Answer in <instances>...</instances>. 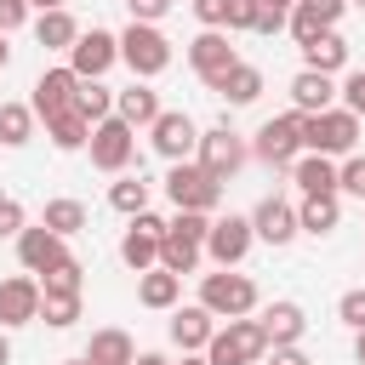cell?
<instances>
[{
	"mask_svg": "<svg viewBox=\"0 0 365 365\" xmlns=\"http://www.w3.org/2000/svg\"><path fill=\"white\" fill-rule=\"evenodd\" d=\"M34 40H40L46 51H68V46L80 40L74 11H68V6H63V11H40V17H34Z\"/></svg>",
	"mask_w": 365,
	"mask_h": 365,
	"instance_id": "obj_27",
	"label": "cell"
},
{
	"mask_svg": "<svg viewBox=\"0 0 365 365\" xmlns=\"http://www.w3.org/2000/svg\"><path fill=\"white\" fill-rule=\"evenodd\" d=\"M63 365H86V359H63Z\"/></svg>",
	"mask_w": 365,
	"mask_h": 365,
	"instance_id": "obj_57",
	"label": "cell"
},
{
	"mask_svg": "<svg viewBox=\"0 0 365 365\" xmlns=\"http://www.w3.org/2000/svg\"><path fill=\"white\" fill-rule=\"evenodd\" d=\"M160 240H165V217H154V211H137V217H131V228L120 234V262H125L131 274H148V268H160Z\"/></svg>",
	"mask_w": 365,
	"mask_h": 365,
	"instance_id": "obj_9",
	"label": "cell"
},
{
	"mask_svg": "<svg viewBox=\"0 0 365 365\" xmlns=\"http://www.w3.org/2000/svg\"><path fill=\"white\" fill-rule=\"evenodd\" d=\"M46 137H51V148H63V154H80L86 143H91V120L86 114H57V120H46Z\"/></svg>",
	"mask_w": 365,
	"mask_h": 365,
	"instance_id": "obj_29",
	"label": "cell"
},
{
	"mask_svg": "<svg viewBox=\"0 0 365 365\" xmlns=\"http://www.w3.org/2000/svg\"><path fill=\"white\" fill-rule=\"evenodd\" d=\"M257 6H274V11H291V6H302V0H257Z\"/></svg>",
	"mask_w": 365,
	"mask_h": 365,
	"instance_id": "obj_52",
	"label": "cell"
},
{
	"mask_svg": "<svg viewBox=\"0 0 365 365\" xmlns=\"http://www.w3.org/2000/svg\"><path fill=\"white\" fill-rule=\"evenodd\" d=\"M86 148H91V165H97V171L120 177V171L137 160V131H131L125 120H114V114H108V120H97V125H91V143H86Z\"/></svg>",
	"mask_w": 365,
	"mask_h": 365,
	"instance_id": "obj_8",
	"label": "cell"
},
{
	"mask_svg": "<svg viewBox=\"0 0 365 365\" xmlns=\"http://www.w3.org/2000/svg\"><path fill=\"white\" fill-rule=\"evenodd\" d=\"M285 29V11H274V6H257V17H251V34H279Z\"/></svg>",
	"mask_w": 365,
	"mask_h": 365,
	"instance_id": "obj_45",
	"label": "cell"
},
{
	"mask_svg": "<svg viewBox=\"0 0 365 365\" xmlns=\"http://www.w3.org/2000/svg\"><path fill=\"white\" fill-rule=\"evenodd\" d=\"M200 257H205V245H194V240H182V234H171V228H165V240H160V268H165V274H177V279H182V274H194V268H200Z\"/></svg>",
	"mask_w": 365,
	"mask_h": 365,
	"instance_id": "obj_30",
	"label": "cell"
},
{
	"mask_svg": "<svg viewBox=\"0 0 365 365\" xmlns=\"http://www.w3.org/2000/svg\"><path fill=\"white\" fill-rule=\"evenodd\" d=\"M336 222H342V205H336V194H302V205H297V234H314V240H325Z\"/></svg>",
	"mask_w": 365,
	"mask_h": 365,
	"instance_id": "obj_23",
	"label": "cell"
},
{
	"mask_svg": "<svg viewBox=\"0 0 365 365\" xmlns=\"http://www.w3.org/2000/svg\"><path fill=\"white\" fill-rule=\"evenodd\" d=\"M74 114H86L91 125L108 120V114H114V91H108L103 80H80V91H74Z\"/></svg>",
	"mask_w": 365,
	"mask_h": 365,
	"instance_id": "obj_33",
	"label": "cell"
},
{
	"mask_svg": "<svg viewBox=\"0 0 365 365\" xmlns=\"http://www.w3.org/2000/svg\"><path fill=\"white\" fill-rule=\"evenodd\" d=\"M29 228V217H23V205L11 200V194H0V240H17Z\"/></svg>",
	"mask_w": 365,
	"mask_h": 365,
	"instance_id": "obj_42",
	"label": "cell"
},
{
	"mask_svg": "<svg viewBox=\"0 0 365 365\" xmlns=\"http://www.w3.org/2000/svg\"><path fill=\"white\" fill-rule=\"evenodd\" d=\"M182 365H205V354H182Z\"/></svg>",
	"mask_w": 365,
	"mask_h": 365,
	"instance_id": "obj_56",
	"label": "cell"
},
{
	"mask_svg": "<svg viewBox=\"0 0 365 365\" xmlns=\"http://www.w3.org/2000/svg\"><path fill=\"white\" fill-rule=\"evenodd\" d=\"M336 319H342L348 331H365V285H354V291L336 297Z\"/></svg>",
	"mask_w": 365,
	"mask_h": 365,
	"instance_id": "obj_39",
	"label": "cell"
},
{
	"mask_svg": "<svg viewBox=\"0 0 365 365\" xmlns=\"http://www.w3.org/2000/svg\"><path fill=\"white\" fill-rule=\"evenodd\" d=\"M200 308L211 319H251L257 314V279L251 274H234V268L205 274L200 279Z\"/></svg>",
	"mask_w": 365,
	"mask_h": 365,
	"instance_id": "obj_2",
	"label": "cell"
},
{
	"mask_svg": "<svg viewBox=\"0 0 365 365\" xmlns=\"http://www.w3.org/2000/svg\"><path fill=\"white\" fill-rule=\"evenodd\" d=\"M302 154H325V160L359 154V120L342 103L325 108V114H302Z\"/></svg>",
	"mask_w": 365,
	"mask_h": 365,
	"instance_id": "obj_1",
	"label": "cell"
},
{
	"mask_svg": "<svg viewBox=\"0 0 365 365\" xmlns=\"http://www.w3.org/2000/svg\"><path fill=\"white\" fill-rule=\"evenodd\" d=\"M40 319H46L51 331H68V325L80 319V297H40Z\"/></svg>",
	"mask_w": 365,
	"mask_h": 365,
	"instance_id": "obj_37",
	"label": "cell"
},
{
	"mask_svg": "<svg viewBox=\"0 0 365 365\" xmlns=\"http://www.w3.org/2000/svg\"><path fill=\"white\" fill-rule=\"evenodd\" d=\"M285 29H291V40H297V46H308V40H319L331 23H325L314 6H291V11H285Z\"/></svg>",
	"mask_w": 365,
	"mask_h": 365,
	"instance_id": "obj_36",
	"label": "cell"
},
{
	"mask_svg": "<svg viewBox=\"0 0 365 365\" xmlns=\"http://www.w3.org/2000/svg\"><path fill=\"white\" fill-rule=\"evenodd\" d=\"M217 336V319L200 308V302H188V308H171V342L182 348V354H205V342Z\"/></svg>",
	"mask_w": 365,
	"mask_h": 365,
	"instance_id": "obj_21",
	"label": "cell"
},
{
	"mask_svg": "<svg viewBox=\"0 0 365 365\" xmlns=\"http://www.w3.org/2000/svg\"><path fill=\"white\" fill-rule=\"evenodd\" d=\"M114 63H120V40L108 29H80V40L68 46V68L80 80H103Z\"/></svg>",
	"mask_w": 365,
	"mask_h": 365,
	"instance_id": "obj_11",
	"label": "cell"
},
{
	"mask_svg": "<svg viewBox=\"0 0 365 365\" xmlns=\"http://www.w3.org/2000/svg\"><path fill=\"white\" fill-rule=\"evenodd\" d=\"M336 97H342V108H348V114L365 125V68H354V74L336 86Z\"/></svg>",
	"mask_w": 365,
	"mask_h": 365,
	"instance_id": "obj_40",
	"label": "cell"
},
{
	"mask_svg": "<svg viewBox=\"0 0 365 365\" xmlns=\"http://www.w3.org/2000/svg\"><path fill=\"white\" fill-rule=\"evenodd\" d=\"M262 359H268V365H308V354H302V348H268Z\"/></svg>",
	"mask_w": 365,
	"mask_h": 365,
	"instance_id": "obj_48",
	"label": "cell"
},
{
	"mask_svg": "<svg viewBox=\"0 0 365 365\" xmlns=\"http://www.w3.org/2000/svg\"><path fill=\"white\" fill-rule=\"evenodd\" d=\"M29 319H40V279H34V274L0 279V331L29 325Z\"/></svg>",
	"mask_w": 365,
	"mask_h": 365,
	"instance_id": "obj_16",
	"label": "cell"
},
{
	"mask_svg": "<svg viewBox=\"0 0 365 365\" xmlns=\"http://www.w3.org/2000/svg\"><path fill=\"white\" fill-rule=\"evenodd\" d=\"M251 217H211V234H205V257L217 262V268H240L245 262V251H251Z\"/></svg>",
	"mask_w": 365,
	"mask_h": 365,
	"instance_id": "obj_13",
	"label": "cell"
},
{
	"mask_svg": "<svg viewBox=\"0 0 365 365\" xmlns=\"http://www.w3.org/2000/svg\"><path fill=\"white\" fill-rule=\"evenodd\" d=\"M291 182H297L302 194H336V160H325V154H297V160H291Z\"/></svg>",
	"mask_w": 365,
	"mask_h": 365,
	"instance_id": "obj_25",
	"label": "cell"
},
{
	"mask_svg": "<svg viewBox=\"0 0 365 365\" xmlns=\"http://www.w3.org/2000/svg\"><path fill=\"white\" fill-rule=\"evenodd\" d=\"M251 17H257V0H228V23L222 29H251Z\"/></svg>",
	"mask_w": 365,
	"mask_h": 365,
	"instance_id": "obj_47",
	"label": "cell"
},
{
	"mask_svg": "<svg viewBox=\"0 0 365 365\" xmlns=\"http://www.w3.org/2000/svg\"><path fill=\"white\" fill-rule=\"evenodd\" d=\"M302 68H314V74H336V68H348V40H342L336 29H325L319 40L302 46Z\"/></svg>",
	"mask_w": 365,
	"mask_h": 365,
	"instance_id": "obj_26",
	"label": "cell"
},
{
	"mask_svg": "<svg viewBox=\"0 0 365 365\" xmlns=\"http://www.w3.org/2000/svg\"><path fill=\"white\" fill-rule=\"evenodd\" d=\"M40 228H51L57 240H74V234L86 228V205H80V200H46Z\"/></svg>",
	"mask_w": 365,
	"mask_h": 365,
	"instance_id": "obj_31",
	"label": "cell"
},
{
	"mask_svg": "<svg viewBox=\"0 0 365 365\" xmlns=\"http://www.w3.org/2000/svg\"><path fill=\"white\" fill-rule=\"evenodd\" d=\"M194 17H200L205 29H222V23H228V0H194Z\"/></svg>",
	"mask_w": 365,
	"mask_h": 365,
	"instance_id": "obj_44",
	"label": "cell"
},
{
	"mask_svg": "<svg viewBox=\"0 0 365 365\" xmlns=\"http://www.w3.org/2000/svg\"><path fill=\"white\" fill-rule=\"evenodd\" d=\"M336 194H354V200H365V154H348V160L336 165Z\"/></svg>",
	"mask_w": 365,
	"mask_h": 365,
	"instance_id": "obj_38",
	"label": "cell"
},
{
	"mask_svg": "<svg viewBox=\"0 0 365 365\" xmlns=\"http://www.w3.org/2000/svg\"><path fill=\"white\" fill-rule=\"evenodd\" d=\"M177 297H182V279L177 274H165V268L137 274V302L143 308H177Z\"/></svg>",
	"mask_w": 365,
	"mask_h": 365,
	"instance_id": "obj_28",
	"label": "cell"
},
{
	"mask_svg": "<svg viewBox=\"0 0 365 365\" xmlns=\"http://www.w3.org/2000/svg\"><path fill=\"white\" fill-rule=\"evenodd\" d=\"M114 40H120V63L131 68V80H154L171 68V40L160 34V23H125V34Z\"/></svg>",
	"mask_w": 365,
	"mask_h": 365,
	"instance_id": "obj_3",
	"label": "cell"
},
{
	"mask_svg": "<svg viewBox=\"0 0 365 365\" xmlns=\"http://www.w3.org/2000/svg\"><path fill=\"white\" fill-rule=\"evenodd\" d=\"M165 200H171L177 211H200V217H211V211L222 205V182L205 177L194 160H177V165L165 171Z\"/></svg>",
	"mask_w": 365,
	"mask_h": 365,
	"instance_id": "obj_5",
	"label": "cell"
},
{
	"mask_svg": "<svg viewBox=\"0 0 365 365\" xmlns=\"http://www.w3.org/2000/svg\"><path fill=\"white\" fill-rule=\"evenodd\" d=\"M251 160V148H245V137L222 120V125H211V131H200V148H194V165L205 171V177H217V182H234L240 177V165Z\"/></svg>",
	"mask_w": 365,
	"mask_h": 365,
	"instance_id": "obj_4",
	"label": "cell"
},
{
	"mask_svg": "<svg viewBox=\"0 0 365 365\" xmlns=\"http://www.w3.org/2000/svg\"><path fill=\"white\" fill-rule=\"evenodd\" d=\"M148 194H154V182H143V177H120V182L108 188V205H114L120 217H137V211H148Z\"/></svg>",
	"mask_w": 365,
	"mask_h": 365,
	"instance_id": "obj_34",
	"label": "cell"
},
{
	"mask_svg": "<svg viewBox=\"0 0 365 365\" xmlns=\"http://www.w3.org/2000/svg\"><path fill=\"white\" fill-rule=\"evenodd\" d=\"M17 262H23V274H34V279H40V274H51V268H63V262H68V240H57L51 228H40V222H34V228H23V234H17Z\"/></svg>",
	"mask_w": 365,
	"mask_h": 365,
	"instance_id": "obj_15",
	"label": "cell"
},
{
	"mask_svg": "<svg viewBox=\"0 0 365 365\" xmlns=\"http://www.w3.org/2000/svg\"><path fill=\"white\" fill-rule=\"evenodd\" d=\"M80 285H86V268L68 257L63 268H51V274H40V297H80Z\"/></svg>",
	"mask_w": 365,
	"mask_h": 365,
	"instance_id": "obj_35",
	"label": "cell"
},
{
	"mask_svg": "<svg viewBox=\"0 0 365 365\" xmlns=\"http://www.w3.org/2000/svg\"><path fill=\"white\" fill-rule=\"evenodd\" d=\"M29 11H63V0H23Z\"/></svg>",
	"mask_w": 365,
	"mask_h": 365,
	"instance_id": "obj_50",
	"label": "cell"
},
{
	"mask_svg": "<svg viewBox=\"0 0 365 365\" xmlns=\"http://www.w3.org/2000/svg\"><path fill=\"white\" fill-rule=\"evenodd\" d=\"M80 359H86V365H131V359H137V342H131L120 325H103V331H91V342H86Z\"/></svg>",
	"mask_w": 365,
	"mask_h": 365,
	"instance_id": "obj_22",
	"label": "cell"
},
{
	"mask_svg": "<svg viewBox=\"0 0 365 365\" xmlns=\"http://www.w3.org/2000/svg\"><path fill=\"white\" fill-rule=\"evenodd\" d=\"M29 23V6L23 0H0V34H11V29H23Z\"/></svg>",
	"mask_w": 365,
	"mask_h": 365,
	"instance_id": "obj_46",
	"label": "cell"
},
{
	"mask_svg": "<svg viewBox=\"0 0 365 365\" xmlns=\"http://www.w3.org/2000/svg\"><path fill=\"white\" fill-rule=\"evenodd\" d=\"M354 359L365 365V331H354Z\"/></svg>",
	"mask_w": 365,
	"mask_h": 365,
	"instance_id": "obj_53",
	"label": "cell"
},
{
	"mask_svg": "<svg viewBox=\"0 0 365 365\" xmlns=\"http://www.w3.org/2000/svg\"><path fill=\"white\" fill-rule=\"evenodd\" d=\"M262 354H268V336H262L257 319H228L205 342V365H257Z\"/></svg>",
	"mask_w": 365,
	"mask_h": 365,
	"instance_id": "obj_6",
	"label": "cell"
},
{
	"mask_svg": "<svg viewBox=\"0 0 365 365\" xmlns=\"http://www.w3.org/2000/svg\"><path fill=\"white\" fill-rule=\"evenodd\" d=\"M257 325H262L268 348H297L302 331H308V314H302V302H268V308L257 314Z\"/></svg>",
	"mask_w": 365,
	"mask_h": 365,
	"instance_id": "obj_18",
	"label": "cell"
},
{
	"mask_svg": "<svg viewBox=\"0 0 365 365\" xmlns=\"http://www.w3.org/2000/svg\"><path fill=\"white\" fill-rule=\"evenodd\" d=\"M74 91H80V74L63 63V68H46L40 80H34V97H29V108H34V120H57V114H68L74 108Z\"/></svg>",
	"mask_w": 365,
	"mask_h": 365,
	"instance_id": "obj_14",
	"label": "cell"
},
{
	"mask_svg": "<svg viewBox=\"0 0 365 365\" xmlns=\"http://www.w3.org/2000/svg\"><path fill=\"white\" fill-rule=\"evenodd\" d=\"M302 6H314V11H319V17L331 23V29H336V17L348 11V0H302Z\"/></svg>",
	"mask_w": 365,
	"mask_h": 365,
	"instance_id": "obj_49",
	"label": "cell"
},
{
	"mask_svg": "<svg viewBox=\"0 0 365 365\" xmlns=\"http://www.w3.org/2000/svg\"><path fill=\"white\" fill-rule=\"evenodd\" d=\"M6 63H11V46H6V34H0V68H6Z\"/></svg>",
	"mask_w": 365,
	"mask_h": 365,
	"instance_id": "obj_55",
	"label": "cell"
},
{
	"mask_svg": "<svg viewBox=\"0 0 365 365\" xmlns=\"http://www.w3.org/2000/svg\"><path fill=\"white\" fill-rule=\"evenodd\" d=\"M251 234H257L262 245H291V240H297V205H285L279 194L257 200V211H251Z\"/></svg>",
	"mask_w": 365,
	"mask_h": 365,
	"instance_id": "obj_17",
	"label": "cell"
},
{
	"mask_svg": "<svg viewBox=\"0 0 365 365\" xmlns=\"http://www.w3.org/2000/svg\"><path fill=\"white\" fill-rule=\"evenodd\" d=\"M291 108H297V114H325V108H336V80H331V74H314V68H297V74H291Z\"/></svg>",
	"mask_w": 365,
	"mask_h": 365,
	"instance_id": "obj_20",
	"label": "cell"
},
{
	"mask_svg": "<svg viewBox=\"0 0 365 365\" xmlns=\"http://www.w3.org/2000/svg\"><path fill=\"white\" fill-rule=\"evenodd\" d=\"M0 365H11V342H6V331H0Z\"/></svg>",
	"mask_w": 365,
	"mask_h": 365,
	"instance_id": "obj_54",
	"label": "cell"
},
{
	"mask_svg": "<svg viewBox=\"0 0 365 365\" xmlns=\"http://www.w3.org/2000/svg\"><path fill=\"white\" fill-rule=\"evenodd\" d=\"M131 365H171V359H165V354H137Z\"/></svg>",
	"mask_w": 365,
	"mask_h": 365,
	"instance_id": "obj_51",
	"label": "cell"
},
{
	"mask_svg": "<svg viewBox=\"0 0 365 365\" xmlns=\"http://www.w3.org/2000/svg\"><path fill=\"white\" fill-rule=\"evenodd\" d=\"M114 120H125L131 131H148L160 120V91L148 80H131L125 91H114Z\"/></svg>",
	"mask_w": 365,
	"mask_h": 365,
	"instance_id": "obj_19",
	"label": "cell"
},
{
	"mask_svg": "<svg viewBox=\"0 0 365 365\" xmlns=\"http://www.w3.org/2000/svg\"><path fill=\"white\" fill-rule=\"evenodd\" d=\"M165 228H171V234H182V240H194V245H205V234H211V217H200V211H177Z\"/></svg>",
	"mask_w": 365,
	"mask_h": 365,
	"instance_id": "obj_41",
	"label": "cell"
},
{
	"mask_svg": "<svg viewBox=\"0 0 365 365\" xmlns=\"http://www.w3.org/2000/svg\"><path fill=\"white\" fill-rule=\"evenodd\" d=\"M234 63H240V51L228 46V34H222V29H200V34L188 40V68H194L211 91H217V80H222Z\"/></svg>",
	"mask_w": 365,
	"mask_h": 365,
	"instance_id": "obj_12",
	"label": "cell"
},
{
	"mask_svg": "<svg viewBox=\"0 0 365 365\" xmlns=\"http://www.w3.org/2000/svg\"><path fill=\"white\" fill-rule=\"evenodd\" d=\"M251 154H257L262 165H274V171H291V160L302 154V114L291 108V114H279V120H262L257 137H251Z\"/></svg>",
	"mask_w": 365,
	"mask_h": 365,
	"instance_id": "obj_7",
	"label": "cell"
},
{
	"mask_svg": "<svg viewBox=\"0 0 365 365\" xmlns=\"http://www.w3.org/2000/svg\"><path fill=\"white\" fill-rule=\"evenodd\" d=\"M217 97H222L228 108H245V103H257V97H262V68H257V63H234V68L217 80Z\"/></svg>",
	"mask_w": 365,
	"mask_h": 365,
	"instance_id": "obj_24",
	"label": "cell"
},
{
	"mask_svg": "<svg viewBox=\"0 0 365 365\" xmlns=\"http://www.w3.org/2000/svg\"><path fill=\"white\" fill-rule=\"evenodd\" d=\"M148 137H154V154H160L165 165L194 160V148H200V125H194L182 108H160V120L148 125Z\"/></svg>",
	"mask_w": 365,
	"mask_h": 365,
	"instance_id": "obj_10",
	"label": "cell"
},
{
	"mask_svg": "<svg viewBox=\"0 0 365 365\" xmlns=\"http://www.w3.org/2000/svg\"><path fill=\"white\" fill-rule=\"evenodd\" d=\"M29 137H34V108L29 103H0V143L23 148Z\"/></svg>",
	"mask_w": 365,
	"mask_h": 365,
	"instance_id": "obj_32",
	"label": "cell"
},
{
	"mask_svg": "<svg viewBox=\"0 0 365 365\" xmlns=\"http://www.w3.org/2000/svg\"><path fill=\"white\" fill-rule=\"evenodd\" d=\"M125 11H131V23H160L171 11V0H125Z\"/></svg>",
	"mask_w": 365,
	"mask_h": 365,
	"instance_id": "obj_43",
	"label": "cell"
}]
</instances>
